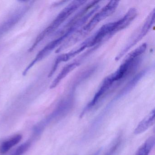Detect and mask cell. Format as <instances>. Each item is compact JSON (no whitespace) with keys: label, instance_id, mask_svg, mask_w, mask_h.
I'll use <instances>...</instances> for the list:
<instances>
[{"label":"cell","instance_id":"1","mask_svg":"<svg viewBox=\"0 0 155 155\" xmlns=\"http://www.w3.org/2000/svg\"><path fill=\"white\" fill-rule=\"evenodd\" d=\"M86 2V1H74L71 2V3H70L59 13L51 24L38 36L36 39V41L38 43L41 42L46 36L55 31L72 13Z\"/></svg>","mask_w":155,"mask_h":155},{"label":"cell","instance_id":"2","mask_svg":"<svg viewBox=\"0 0 155 155\" xmlns=\"http://www.w3.org/2000/svg\"><path fill=\"white\" fill-rule=\"evenodd\" d=\"M119 2L110 1L98 13H96L88 23L80 31L83 37L92 30L101 21L112 15L117 8Z\"/></svg>","mask_w":155,"mask_h":155},{"label":"cell","instance_id":"3","mask_svg":"<svg viewBox=\"0 0 155 155\" xmlns=\"http://www.w3.org/2000/svg\"><path fill=\"white\" fill-rule=\"evenodd\" d=\"M72 33L68 31H65L59 38L56 39L52 41L47 44L42 49H41L38 53L35 58L29 64L28 66L24 70L22 73L23 76H25L27 75L29 71L39 61H41L43 58H45L48 54L51 51H52L55 48L59 46L65 39L68 38L69 36H70Z\"/></svg>","mask_w":155,"mask_h":155},{"label":"cell","instance_id":"4","mask_svg":"<svg viewBox=\"0 0 155 155\" xmlns=\"http://www.w3.org/2000/svg\"><path fill=\"white\" fill-rule=\"evenodd\" d=\"M155 9L150 13L147 18L146 19L145 23L143 24L141 28L140 29L137 36L133 40L131 41L130 43L124 48L123 50L120 51V53L115 58V60L117 61L119 60L133 46H135L139 41H140L149 31L152 28V26L155 22Z\"/></svg>","mask_w":155,"mask_h":155},{"label":"cell","instance_id":"5","mask_svg":"<svg viewBox=\"0 0 155 155\" xmlns=\"http://www.w3.org/2000/svg\"><path fill=\"white\" fill-rule=\"evenodd\" d=\"M137 15V9L135 8H130L123 18L114 22L113 31L116 33L127 27Z\"/></svg>","mask_w":155,"mask_h":155},{"label":"cell","instance_id":"6","mask_svg":"<svg viewBox=\"0 0 155 155\" xmlns=\"http://www.w3.org/2000/svg\"><path fill=\"white\" fill-rule=\"evenodd\" d=\"M155 112L154 108L139 122L134 130L135 135H140L144 133L154 125L155 121Z\"/></svg>","mask_w":155,"mask_h":155},{"label":"cell","instance_id":"7","mask_svg":"<svg viewBox=\"0 0 155 155\" xmlns=\"http://www.w3.org/2000/svg\"><path fill=\"white\" fill-rule=\"evenodd\" d=\"M147 70H145L142 71L141 72H139L137 75H136L132 79H131L130 81L127 83V85L124 87L122 90L116 96L115 98L117 100H119L123 96L127 94L130 91L134 88L136 86V85L137 84L138 82L141 80V79L143 78V76H145L146 73H147Z\"/></svg>","mask_w":155,"mask_h":155},{"label":"cell","instance_id":"8","mask_svg":"<svg viewBox=\"0 0 155 155\" xmlns=\"http://www.w3.org/2000/svg\"><path fill=\"white\" fill-rule=\"evenodd\" d=\"M80 65V62L76 61L65 66L51 83L50 86V88L52 89L56 87L60 81L64 79L71 71H72L77 67L79 66Z\"/></svg>","mask_w":155,"mask_h":155},{"label":"cell","instance_id":"9","mask_svg":"<svg viewBox=\"0 0 155 155\" xmlns=\"http://www.w3.org/2000/svg\"><path fill=\"white\" fill-rule=\"evenodd\" d=\"M21 139L22 136L18 134L4 140L0 145V153L4 154L8 152L13 147L19 143Z\"/></svg>","mask_w":155,"mask_h":155},{"label":"cell","instance_id":"10","mask_svg":"<svg viewBox=\"0 0 155 155\" xmlns=\"http://www.w3.org/2000/svg\"><path fill=\"white\" fill-rule=\"evenodd\" d=\"M155 144V137L154 136H150L139 148L136 155H149Z\"/></svg>","mask_w":155,"mask_h":155},{"label":"cell","instance_id":"11","mask_svg":"<svg viewBox=\"0 0 155 155\" xmlns=\"http://www.w3.org/2000/svg\"><path fill=\"white\" fill-rule=\"evenodd\" d=\"M147 44L146 43H143L142 45L138 47L137 48L134 50L132 52H130L127 58L131 59H135L139 58V57L142 55L145 51L147 49Z\"/></svg>","mask_w":155,"mask_h":155}]
</instances>
